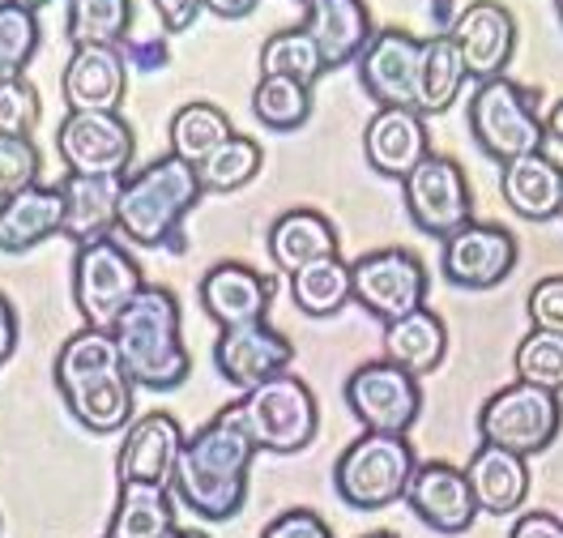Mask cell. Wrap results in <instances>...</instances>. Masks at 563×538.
Returning a JSON list of instances; mask_svg holds the SVG:
<instances>
[{"instance_id":"cell-1","label":"cell","mask_w":563,"mask_h":538,"mask_svg":"<svg viewBox=\"0 0 563 538\" xmlns=\"http://www.w3.org/2000/svg\"><path fill=\"white\" fill-rule=\"evenodd\" d=\"M256 444L240 415L227 406L206 428H197L179 449L172 496L201 521H231L247 504V470L256 462Z\"/></svg>"},{"instance_id":"cell-2","label":"cell","mask_w":563,"mask_h":538,"mask_svg":"<svg viewBox=\"0 0 563 538\" xmlns=\"http://www.w3.org/2000/svg\"><path fill=\"white\" fill-rule=\"evenodd\" d=\"M56 389L65 397L69 415L95 436L129 431L133 424V381L120 363L111 329L81 325L60 342L56 355Z\"/></svg>"},{"instance_id":"cell-3","label":"cell","mask_w":563,"mask_h":538,"mask_svg":"<svg viewBox=\"0 0 563 538\" xmlns=\"http://www.w3.org/2000/svg\"><path fill=\"white\" fill-rule=\"evenodd\" d=\"M111 338H115L129 381L141 389L167 394L184 385L192 372V355L179 333V299L163 283H145L124 304V312L111 321Z\"/></svg>"},{"instance_id":"cell-4","label":"cell","mask_w":563,"mask_h":538,"mask_svg":"<svg viewBox=\"0 0 563 538\" xmlns=\"http://www.w3.org/2000/svg\"><path fill=\"white\" fill-rule=\"evenodd\" d=\"M415 470H419V458L406 436L363 431L333 462V492L354 513H380L388 504L406 501Z\"/></svg>"},{"instance_id":"cell-5","label":"cell","mask_w":563,"mask_h":538,"mask_svg":"<svg viewBox=\"0 0 563 538\" xmlns=\"http://www.w3.org/2000/svg\"><path fill=\"white\" fill-rule=\"evenodd\" d=\"M201 197V176L176 154H158L120 184L115 227L137 244H163L179 215Z\"/></svg>"},{"instance_id":"cell-6","label":"cell","mask_w":563,"mask_h":538,"mask_svg":"<svg viewBox=\"0 0 563 538\" xmlns=\"http://www.w3.org/2000/svg\"><path fill=\"white\" fill-rule=\"evenodd\" d=\"M231 410L240 415L261 453H303L320 428L317 394L295 372H282L274 381L247 389L240 402H231Z\"/></svg>"},{"instance_id":"cell-7","label":"cell","mask_w":563,"mask_h":538,"mask_svg":"<svg viewBox=\"0 0 563 538\" xmlns=\"http://www.w3.org/2000/svg\"><path fill=\"white\" fill-rule=\"evenodd\" d=\"M470 133L499 163H512L521 154H538L547 142V120L533 111L526 86L512 77H487L470 95Z\"/></svg>"},{"instance_id":"cell-8","label":"cell","mask_w":563,"mask_h":538,"mask_svg":"<svg viewBox=\"0 0 563 538\" xmlns=\"http://www.w3.org/2000/svg\"><path fill=\"white\" fill-rule=\"evenodd\" d=\"M560 428H563L560 394H547V389L526 385V381H512V385L495 389L483 402V410H478V436H483V444L508 449V453H517L526 462L533 453L551 449Z\"/></svg>"},{"instance_id":"cell-9","label":"cell","mask_w":563,"mask_h":538,"mask_svg":"<svg viewBox=\"0 0 563 538\" xmlns=\"http://www.w3.org/2000/svg\"><path fill=\"white\" fill-rule=\"evenodd\" d=\"M145 287L137 256L115 240H86L73 256V299L81 308L86 325L111 329V321L124 312V304Z\"/></svg>"},{"instance_id":"cell-10","label":"cell","mask_w":563,"mask_h":538,"mask_svg":"<svg viewBox=\"0 0 563 538\" xmlns=\"http://www.w3.org/2000/svg\"><path fill=\"white\" fill-rule=\"evenodd\" d=\"M346 406L363 431L406 436L422 410L419 376H410L393 359H367L346 376Z\"/></svg>"},{"instance_id":"cell-11","label":"cell","mask_w":563,"mask_h":538,"mask_svg":"<svg viewBox=\"0 0 563 538\" xmlns=\"http://www.w3.org/2000/svg\"><path fill=\"white\" fill-rule=\"evenodd\" d=\"M351 295L380 321L427 308V265L410 249H372L351 261Z\"/></svg>"},{"instance_id":"cell-12","label":"cell","mask_w":563,"mask_h":538,"mask_svg":"<svg viewBox=\"0 0 563 538\" xmlns=\"http://www.w3.org/2000/svg\"><path fill=\"white\" fill-rule=\"evenodd\" d=\"M401 197L406 210L431 235H453L474 218V193H470V176L453 154H427L410 176L401 179Z\"/></svg>"},{"instance_id":"cell-13","label":"cell","mask_w":563,"mask_h":538,"mask_svg":"<svg viewBox=\"0 0 563 538\" xmlns=\"http://www.w3.org/2000/svg\"><path fill=\"white\" fill-rule=\"evenodd\" d=\"M133 124L120 111H65L56 129V150L81 176H120L133 158Z\"/></svg>"},{"instance_id":"cell-14","label":"cell","mask_w":563,"mask_h":538,"mask_svg":"<svg viewBox=\"0 0 563 538\" xmlns=\"http://www.w3.org/2000/svg\"><path fill=\"white\" fill-rule=\"evenodd\" d=\"M517 265V235L504 222H465L440 244V270L453 287L487 290L504 283Z\"/></svg>"},{"instance_id":"cell-15","label":"cell","mask_w":563,"mask_h":538,"mask_svg":"<svg viewBox=\"0 0 563 538\" xmlns=\"http://www.w3.org/2000/svg\"><path fill=\"white\" fill-rule=\"evenodd\" d=\"M290 359H295V342L269 321L227 325L213 342V363H218L222 381H231L244 394L290 372Z\"/></svg>"},{"instance_id":"cell-16","label":"cell","mask_w":563,"mask_h":538,"mask_svg":"<svg viewBox=\"0 0 563 538\" xmlns=\"http://www.w3.org/2000/svg\"><path fill=\"white\" fill-rule=\"evenodd\" d=\"M184 428L172 410H145L137 415L115 453V479L120 483H145V487H172L179 449H184Z\"/></svg>"},{"instance_id":"cell-17","label":"cell","mask_w":563,"mask_h":538,"mask_svg":"<svg viewBox=\"0 0 563 538\" xmlns=\"http://www.w3.org/2000/svg\"><path fill=\"white\" fill-rule=\"evenodd\" d=\"M449 39L457 43L465 73L478 77V81H487V77H499V73L508 69V61H512L517 18L499 0H470L457 18H453Z\"/></svg>"},{"instance_id":"cell-18","label":"cell","mask_w":563,"mask_h":538,"mask_svg":"<svg viewBox=\"0 0 563 538\" xmlns=\"http://www.w3.org/2000/svg\"><path fill=\"white\" fill-rule=\"evenodd\" d=\"M406 508L435 535H465L478 521V504L470 492L465 470L453 462H419L410 487H406Z\"/></svg>"},{"instance_id":"cell-19","label":"cell","mask_w":563,"mask_h":538,"mask_svg":"<svg viewBox=\"0 0 563 538\" xmlns=\"http://www.w3.org/2000/svg\"><path fill=\"white\" fill-rule=\"evenodd\" d=\"M419 52H422V39H415L410 31H397V26L372 31V39L363 43V52H358V77H363L367 95L380 99V108H415Z\"/></svg>"},{"instance_id":"cell-20","label":"cell","mask_w":563,"mask_h":538,"mask_svg":"<svg viewBox=\"0 0 563 538\" xmlns=\"http://www.w3.org/2000/svg\"><path fill=\"white\" fill-rule=\"evenodd\" d=\"M269 304H274V278H265L261 270H252L244 261H218L201 278V308L222 329L265 321Z\"/></svg>"},{"instance_id":"cell-21","label":"cell","mask_w":563,"mask_h":538,"mask_svg":"<svg viewBox=\"0 0 563 538\" xmlns=\"http://www.w3.org/2000/svg\"><path fill=\"white\" fill-rule=\"evenodd\" d=\"M367 163L385 176H410L422 158L431 154L427 145V120L415 108H376L363 129Z\"/></svg>"},{"instance_id":"cell-22","label":"cell","mask_w":563,"mask_h":538,"mask_svg":"<svg viewBox=\"0 0 563 538\" xmlns=\"http://www.w3.org/2000/svg\"><path fill=\"white\" fill-rule=\"evenodd\" d=\"M60 86L69 111H115L129 86L120 47H73Z\"/></svg>"},{"instance_id":"cell-23","label":"cell","mask_w":563,"mask_h":538,"mask_svg":"<svg viewBox=\"0 0 563 538\" xmlns=\"http://www.w3.org/2000/svg\"><path fill=\"white\" fill-rule=\"evenodd\" d=\"M65 231V197L56 184H31L0 197V252H26Z\"/></svg>"},{"instance_id":"cell-24","label":"cell","mask_w":563,"mask_h":538,"mask_svg":"<svg viewBox=\"0 0 563 538\" xmlns=\"http://www.w3.org/2000/svg\"><path fill=\"white\" fill-rule=\"evenodd\" d=\"M465 479H470L478 513H492V517L517 513L529 496V462L508 449H495V444H478L470 453Z\"/></svg>"},{"instance_id":"cell-25","label":"cell","mask_w":563,"mask_h":538,"mask_svg":"<svg viewBox=\"0 0 563 538\" xmlns=\"http://www.w3.org/2000/svg\"><path fill=\"white\" fill-rule=\"evenodd\" d=\"M299 26L317 39L324 65H342L372 39V13L363 0H303Z\"/></svg>"},{"instance_id":"cell-26","label":"cell","mask_w":563,"mask_h":538,"mask_svg":"<svg viewBox=\"0 0 563 538\" xmlns=\"http://www.w3.org/2000/svg\"><path fill=\"white\" fill-rule=\"evenodd\" d=\"M504 201L517 210L521 218H555L563 206V167L551 158V154H521L512 163H504Z\"/></svg>"},{"instance_id":"cell-27","label":"cell","mask_w":563,"mask_h":538,"mask_svg":"<svg viewBox=\"0 0 563 538\" xmlns=\"http://www.w3.org/2000/svg\"><path fill=\"white\" fill-rule=\"evenodd\" d=\"M333 252H338V227L320 210L295 206V210H286L269 222V256L286 274L312 265L320 256H333Z\"/></svg>"},{"instance_id":"cell-28","label":"cell","mask_w":563,"mask_h":538,"mask_svg":"<svg viewBox=\"0 0 563 538\" xmlns=\"http://www.w3.org/2000/svg\"><path fill=\"white\" fill-rule=\"evenodd\" d=\"M120 176H81L69 172L60 179V197H65V231L77 244L99 240L107 227H115V210H120Z\"/></svg>"},{"instance_id":"cell-29","label":"cell","mask_w":563,"mask_h":538,"mask_svg":"<svg viewBox=\"0 0 563 538\" xmlns=\"http://www.w3.org/2000/svg\"><path fill=\"white\" fill-rule=\"evenodd\" d=\"M444 351H449V329L431 308H415L410 317L385 325V359L406 367L410 376L435 372L444 363Z\"/></svg>"},{"instance_id":"cell-30","label":"cell","mask_w":563,"mask_h":538,"mask_svg":"<svg viewBox=\"0 0 563 538\" xmlns=\"http://www.w3.org/2000/svg\"><path fill=\"white\" fill-rule=\"evenodd\" d=\"M176 526V496L172 487H145V483H120L107 538H172Z\"/></svg>"},{"instance_id":"cell-31","label":"cell","mask_w":563,"mask_h":538,"mask_svg":"<svg viewBox=\"0 0 563 538\" xmlns=\"http://www.w3.org/2000/svg\"><path fill=\"white\" fill-rule=\"evenodd\" d=\"M290 295H295V308L308 312V317H333L346 308L351 295V261H342L338 252L333 256H320L312 265L295 270L290 274Z\"/></svg>"},{"instance_id":"cell-32","label":"cell","mask_w":563,"mask_h":538,"mask_svg":"<svg viewBox=\"0 0 563 538\" xmlns=\"http://www.w3.org/2000/svg\"><path fill=\"white\" fill-rule=\"evenodd\" d=\"M461 81H465V65H461L457 43L444 35L422 39L419 52V90H415V108L419 111H444L457 99Z\"/></svg>"},{"instance_id":"cell-33","label":"cell","mask_w":563,"mask_h":538,"mask_svg":"<svg viewBox=\"0 0 563 538\" xmlns=\"http://www.w3.org/2000/svg\"><path fill=\"white\" fill-rule=\"evenodd\" d=\"M231 133H235V129H231L227 111L218 108V103H210V99L184 103V108L172 116V154L197 167V163H201L206 154H213Z\"/></svg>"},{"instance_id":"cell-34","label":"cell","mask_w":563,"mask_h":538,"mask_svg":"<svg viewBox=\"0 0 563 538\" xmlns=\"http://www.w3.org/2000/svg\"><path fill=\"white\" fill-rule=\"evenodd\" d=\"M133 26V0H69L65 35L73 47H115Z\"/></svg>"},{"instance_id":"cell-35","label":"cell","mask_w":563,"mask_h":538,"mask_svg":"<svg viewBox=\"0 0 563 538\" xmlns=\"http://www.w3.org/2000/svg\"><path fill=\"white\" fill-rule=\"evenodd\" d=\"M252 111L274 129H299L312 111V86L299 81V77L261 73V81L252 90Z\"/></svg>"},{"instance_id":"cell-36","label":"cell","mask_w":563,"mask_h":538,"mask_svg":"<svg viewBox=\"0 0 563 538\" xmlns=\"http://www.w3.org/2000/svg\"><path fill=\"white\" fill-rule=\"evenodd\" d=\"M324 69H329V65H324V56H320L317 39L308 35L303 26H286V31L265 39V47H261V73L299 77V81L312 86Z\"/></svg>"},{"instance_id":"cell-37","label":"cell","mask_w":563,"mask_h":538,"mask_svg":"<svg viewBox=\"0 0 563 538\" xmlns=\"http://www.w3.org/2000/svg\"><path fill=\"white\" fill-rule=\"evenodd\" d=\"M512 367H517V381L538 385L547 394H563V333L529 329L526 338L517 342Z\"/></svg>"},{"instance_id":"cell-38","label":"cell","mask_w":563,"mask_h":538,"mask_svg":"<svg viewBox=\"0 0 563 538\" xmlns=\"http://www.w3.org/2000/svg\"><path fill=\"white\" fill-rule=\"evenodd\" d=\"M256 172H261V145H256V138H247V133H231L213 154H206L197 163L201 188H222V193L247 184Z\"/></svg>"},{"instance_id":"cell-39","label":"cell","mask_w":563,"mask_h":538,"mask_svg":"<svg viewBox=\"0 0 563 538\" xmlns=\"http://www.w3.org/2000/svg\"><path fill=\"white\" fill-rule=\"evenodd\" d=\"M35 47H38L35 9H26L18 0H0V61H4V69L18 77V73L31 65Z\"/></svg>"},{"instance_id":"cell-40","label":"cell","mask_w":563,"mask_h":538,"mask_svg":"<svg viewBox=\"0 0 563 538\" xmlns=\"http://www.w3.org/2000/svg\"><path fill=\"white\" fill-rule=\"evenodd\" d=\"M43 99L38 90L18 73V77H0V133L9 138H31V129L38 124Z\"/></svg>"},{"instance_id":"cell-41","label":"cell","mask_w":563,"mask_h":538,"mask_svg":"<svg viewBox=\"0 0 563 538\" xmlns=\"http://www.w3.org/2000/svg\"><path fill=\"white\" fill-rule=\"evenodd\" d=\"M38 167H43V158H38V145L31 138L0 133V197L38 184Z\"/></svg>"},{"instance_id":"cell-42","label":"cell","mask_w":563,"mask_h":538,"mask_svg":"<svg viewBox=\"0 0 563 538\" xmlns=\"http://www.w3.org/2000/svg\"><path fill=\"white\" fill-rule=\"evenodd\" d=\"M529 321L533 329H551L563 333V274H547L529 287Z\"/></svg>"},{"instance_id":"cell-43","label":"cell","mask_w":563,"mask_h":538,"mask_svg":"<svg viewBox=\"0 0 563 538\" xmlns=\"http://www.w3.org/2000/svg\"><path fill=\"white\" fill-rule=\"evenodd\" d=\"M261 538H333V526L312 508H286L261 530Z\"/></svg>"},{"instance_id":"cell-44","label":"cell","mask_w":563,"mask_h":538,"mask_svg":"<svg viewBox=\"0 0 563 538\" xmlns=\"http://www.w3.org/2000/svg\"><path fill=\"white\" fill-rule=\"evenodd\" d=\"M508 538H563V517H555V513H521L512 521Z\"/></svg>"},{"instance_id":"cell-45","label":"cell","mask_w":563,"mask_h":538,"mask_svg":"<svg viewBox=\"0 0 563 538\" xmlns=\"http://www.w3.org/2000/svg\"><path fill=\"white\" fill-rule=\"evenodd\" d=\"M154 9H158V18H163L167 31H184L201 13V0H154Z\"/></svg>"},{"instance_id":"cell-46","label":"cell","mask_w":563,"mask_h":538,"mask_svg":"<svg viewBox=\"0 0 563 538\" xmlns=\"http://www.w3.org/2000/svg\"><path fill=\"white\" fill-rule=\"evenodd\" d=\"M13 347H18V308L0 290V363L13 355Z\"/></svg>"},{"instance_id":"cell-47","label":"cell","mask_w":563,"mask_h":538,"mask_svg":"<svg viewBox=\"0 0 563 538\" xmlns=\"http://www.w3.org/2000/svg\"><path fill=\"white\" fill-rule=\"evenodd\" d=\"M252 4L256 0H201V9H210L218 18H244V13H252Z\"/></svg>"},{"instance_id":"cell-48","label":"cell","mask_w":563,"mask_h":538,"mask_svg":"<svg viewBox=\"0 0 563 538\" xmlns=\"http://www.w3.org/2000/svg\"><path fill=\"white\" fill-rule=\"evenodd\" d=\"M547 133H551V138H560V142H563V99L555 103V108H551V116H547Z\"/></svg>"},{"instance_id":"cell-49","label":"cell","mask_w":563,"mask_h":538,"mask_svg":"<svg viewBox=\"0 0 563 538\" xmlns=\"http://www.w3.org/2000/svg\"><path fill=\"white\" fill-rule=\"evenodd\" d=\"M172 538H210V535H201V530H176Z\"/></svg>"},{"instance_id":"cell-50","label":"cell","mask_w":563,"mask_h":538,"mask_svg":"<svg viewBox=\"0 0 563 538\" xmlns=\"http://www.w3.org/2000/svg\"><path fill=\"white\" fill-rule=\"evenodd\" d=\"M363 538H401V535H393V530H376V535H363Z\"/></svg>"},{"instance_id":"cell-51","label":"cell","mask_w":563,"mask_h":538,"mask_svg":"<svg viewBox=\"0 0 563 538\" xmlns=\"http://www.w3.org/2000/svg\"><path fill=\"white\" fill-rule=\"evenodd\" d=\"M18 4H26V9H38V4H47V0H18Z\"/></svg>"},{"instance_id":"cell-52","label":"cell","mask_w":563,"mask_h":538,"mask_svg":"<svg viewBox=\"0 0 563 538\" xmlns=\"http://www.w3.org/2000/svg\"><path fill=\"white\" fill-rule=\"evenodd\" d=\"M555 13H560V22H563V0H555Z\"/></svg>"},{"instance_id":"cell-53","label":"cell","mask_w":563,"mask_h":538,"mask_svg":"<svg viewBox=\"0 0 563 538\" xmlns=\"http://www.w3.org/2000/svg\"><path fill=\"white\" fill-rule=\"evenodd\" d=\"M0 77H13V73H9V69H4V61H0Z\"/></svg>"},{"instance_id":"cell-54","label":"cell","mask_w":563,"mask_h":538,"mask_svg":"<svg viewBox=\"0 0 563 538\" xmlns=\"http://www.w3.org/2000/svg\"><path fill=\"white\" fill-rule=\"evenodd\" d=\"M560 215H563V206H560Z\"/></svg>"},{"instance_id":"cell-55","label":"cell","mask_w":563,"mask_h":538,"mask_svg":"<svg viewBox=\"0 0 563 538\" xmlns=\"http://www.w3.org/2000/svg\"><path fill=\"white\" fill-rule=\"evenodd\" d=\"M103 538H107V535H103Z\"/></svg>"}]
</instances>
